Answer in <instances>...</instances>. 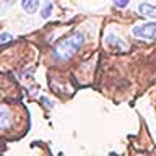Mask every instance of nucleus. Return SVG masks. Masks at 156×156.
Instances as JSON below:
<instances>
[{
  "label": "nucleus",
  "instance_id": "f257e3e1",
  "mask_svg": "<svg viewBox=\"0 0 156 156\" xmlns=\"http://www.w3.org/2000/svg\"><path fill=\"white\" fill-rule=\"evenodd\" d=\"M85 42V36L83 33H73L72 36H68L67 39H62L60 42L54 47V58L55 60H60V62H65V60H70V58L78 52V49L83 46Z\"/></svg>",
  "mask_w": 156,
  "mask_h": 156
},
{
  "label": "nucleus",
  "instance_id": "f03ea898",
  "mask_svg": "<svg viewBox=\"0 0 156 156\" xmlns=\"http://www.w3.org/2000/svg\"><path fill=\"white\" fill-rule=\"evenodd\" d=\"M132 34L138 39H146V41H151V39L156 37V23H141L136 24V26L132 28Z\"/></svg>",
  "mask_w": 156,
  "mask_h": 156
},
{
  "label": "nucleus",
  "instance_id": "7ed1b4c3",
  "mask_svg": "<svg viewBox=\"0 0 156 156\" xmlns=\"http://www.w3.org/2000/svg\"><path fill=\"white\" fill-rule=\"evenodd\" d=\"M12 127V115L5 106H0V130H7Z\"/></svg>",
  "mask_w": 156,
  "mask_h": 156
},
{
  "label": "nucleus",
  "instance_id": "20e7f679",
  "mask_svg": "<svg viewBox=\"0 0 156 156\" xmlns=\"http://www.w3.org/2000/svg\"><path fill=\"white\" fill-rule=\"evenodd\" d=\"M138 12H140L141 15H145V16H148V18L156 20V5L140 3V5H138Z\"/></svg>",
  "mask_w": 156,
  "mask_h": 156
},
{
  "label": "nucleus",
  "instance_id": "39448f33",
  "mask_svg": "<svg viewBox=\"0 0 156 156\" xmlns=\"http://www.w3.org/2000/svg\"><path fill=\"white\" fill-rule=\"evenodd\" d=\"M21 8L26 13H34L39 8V2H37V0H23V2H21Z\"/></svg>",
  "mask_w": 156,
  "mask_h": 156
},
{
  "label": "nucleus",
  "instance_id": "423d86ee",
  "mask_svg": "<svg viewBox=\"0 0 156 156\" xmlns=\"http://www.w3.org/2000/svg\"><path fill=\"white\" fill-rule=\"evenodd\" d=\"M107 44L112 46L114 49H117V51H124V49H125V46L119 41V37L114 36V34H109V36H107Z\"/></svg>",
  "mask_w": 156,
  "mask_h": 156
},
{
  "label": "nucleus",
  "instance_id": "0eeeda50",
  "mask_svg": "<svg viewBox=\"0 0 156 156\" xmlns=\"http://www.w3.org/2000/svg\"><path fill=\"white\" fill-rule=\"evenodd\" d=\"M51 13H52V3L47 2L46 5H44L42 12H41V16L42 18H49V16H51Z\"/></svg>",
  "mask_w": 156,
  "mask_h": 156
},
{
  "label": "nucleus",
  "instance_id": "6e6552de",
  "mask_svg": "<svg viewBox=\"0 0 156 156\" xmlns=\"http://www.w3.org/2000/svg\"><path fill=\"white\" fill-rule=\"evenodd\" d=\"M13 39L12 34H8V33H3V34H0V44H5V42H10Z\"/></svg>",
  "mask_w": 156,
  "mask_h": 156
},
{
  "label": "nucleus",
  "instance_id": "1a4fd4ad",
  "mask_svg": "<svg viewBox=\"0 0 156 156\" xmlns=\"http://www.w3.org/2000/svg\"><path fill=\"white\" fill-rule=\"evenodd\" d=\"M114 5H115V7H119V8H124V7L129 5V2H114Z\"/></svg>",
  "mask_w": 156,
  "mask_h": 156
}]
</instances>
